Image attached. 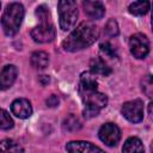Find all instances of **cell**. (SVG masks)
Wrapping results in <instances>:
<instances>
[{
	"instance_id": "obj_9",
	"label": "cell",
	"mask_w": 153,
	"mask_h": 153,
	"mask_svg": "<svg viewBox=\"0 0 153 153\" xmlns=\"http://www.w3.org/2000/svg\"><path fill=\"white\" fill-rule=\"evenodd\" d=\"M66 151L68 153H105L100 147L88 142V141H69L66 145Z\"/></svg>"
},
{
	"instance_id": "obj_10",
	"label": "cell",
	"mask_w": 153,
	"mask_h": 153,
	"mask_svg": "<svg viewBox=\"0 0 153 153\" xmlns=\"http://www.w3.org/2000/svg\"><path fill=\"white\" fill-rule=\"evenodd\" d=\"M12 114L18 118H29L32 115V106L31 103L25 98H17L11 104Z\"/></svg>"
},
{
	"instance_id": "obj_5",
	"label": "cell",
	"mask_w": 153,
	"mask_h": 153,
	"mask_svg": "<svg viewBox=\"0 0 153 153\" xmlns=\"http://www.w3.org/2000/svg\"><path fill=\"white\" fill-rule=\"evenodd\" d=\"M121 112L126 120L131 123H139L143 120V102L141 99H133L128 100L122 105Z\"/></svg>"
},
{
	"instance_id": "obj_23",
	"label": "cell",
	"mask_w": 153,
	"mask_h": 153,
	"mask_svg": "<svg viewBox=\"0 0 153 153\" xmlns=\"http://www.w3.org/2000/svg\"><path fill=\"white\" fill-rule=\"evenodd\" d=\"M153 82H152V76L151 75H147L143 78L142 80V91L147 94V97H152V90H153Z\"/></svg>"
},
{
	"instance_id": "obj_20",
	"label": "cell",
	"mask_w": 153,
	"mask_h": 153,
	"mask_svg": "<svg viewBox=\"0 0 153 153\" xmlns=\"http://www.w3.org/2000/svg\"><path fill=\"white\" fill-rule=\"evenodd\" d=\"M99 48H100V51H102L105 56H108V57H110V59H115V57H117L116 49L114 48V45H112L111 43H109V42H104V43H102V44L99 45Z\"/></svg>"
},
{
	"instance_id": "obj_14",
	"label": "cell",
	"mask_w": 153,
	"mask_h": 153,
	"mask_svg": "<svg viewBox=\"0 0 153 153\" xmlns=\"http://www.w3.org/2000/svg\"><path fill=\"white\" fill-rule=\"evenodd\" d=\"M122 153H145L141 140L136 136L128 137L122 147Z\"/></svg>"
},
{
	"instance_id": "obj_21",
	"label": "cell",
	"mask_w": 153,
	"mask_h": 153,
	"mask_svg": "<svg viewBox=\"0 0 153 153\" xmlns=\"http://www.w3.org/2000/svg\"><path fill=\"white\" fill-rule=\"evenodd\" d=\"M36 16H37V18L39 19V22H48V20H51L49 8H48L45 5H41V6H38V7L36 8Z\"/></svg>"
},
{
	"instance_id": "obj_8",
	"label": "cell",
	"mask_w": 153,
	"mask_h": 153,
	"mask_svg": "<svg viewBox=\"0 0 153 153\" xmlns=\"http://www.w3.org/2000/svg\"><path fill=\"white\" fill-rule=\"evenodd\" d=\"M98 136L102 142H104L109 147L116 146L121 140V130L115 123H105L99 128Z\"/></svg>"
},
{
	"instance_id": "obj_25",
	"label": "cell",
	"mask_w": 153,
	"mask_h": 153,
	"mask_svg": "<svg viewBox=\"0 0 153 153\" xmlns=\"http://www.w3.org/2000/svg\"><path fill=\"white\" fill-rule=\"evenodd\" d=\"M0 7H1V4H0Z\"/></svg>"
},
{
	"instance_id": "obj_24",
	"label": "cell",
	"mask_w": 153,
	"mask_h": 153,
	"mask_svg": "<svg viewBox=\"0 0 153 153\" xmlns=\"http://www.w3.org/2000/svg\"><path fill=\"white\" fill-rule=\"evenodd\" d=\"M57 104H59V98H57V96H55V94L50 96V97L47 99V105L50 106V108H54V106H56Z\"/></svg>"
},
{
	"instance_id": "obj_1",
	"label": "cell",
	"mask_w": 153,
	"mask_h": 153,
	"mask_svg": "<svg viewBox=\"0 0 153 153\" xmlns=\"http://www.w3.org/2000/svg\"><path fill=\"white\" fill-rule=\"evenodd\" d=\"M78 92L85 105L84 116L86 118L94 117L99 111L106 106L108 97L106 94L98 91V82L96 75L91 72H84L80 75Z\"/></svg>"
},
{
	"instance_id": "obj_18",
	"label": "cell",
	"mask_w": 153,
	"mask_h": 153,
	"mask_svg": "<svg viewBox=\"0 0 153 153\" xmlns=\"http://www.w3.org/2000/svg\"><path fill=\"white\" fill-rule=\"evenodd\" d=\"M62 127L67 131H75V130H79L81 128V122H80V120L75 115L71 114L68 117L65 118Z\"/></svg>"
},
{
	"instance_id": "obj_15",
	"label": "cell",
	"mask_w": 153,
	"mask_h": 153,
	"mask_svg": "<svg viewBox=\"0 0 153 153\" xmlns=\"http://www.w3.org/2000/svg\"><path fill=\"white\" fill-rule=\"evenodd\" d=\"M30 63L35 69H44L49 63V56L45 51H35L30 57Z\"/></svg>"
},
{
	"instance_id": "obj_6",
	"label": "cell",
	"mask_w": 153,
	"mask_h": 153,
	"mask_svg": "<svg viewBox=\"0 0 153 153\" xmlns=\"http://www.w3.org/2000/svg\"><path fill=\"white\" fill-rule=\"evenodd\" d=\"M30 35L36 43H49L54 41L56 36V31L51 20H48V22H39V24L31 30Z\"/></svg>"
},
{
	"instance_id": "obj_19",
	"label": "cell",
	"mask_w": 153,
	"mask_h": 153,
	"mask_svg": "<svg viewBox=\"0 0 153 153\" xmlns=\"http://www.w3.org/2000/svg\"><path fill=\"white\" fill-rule=\"evenodd\" d=\"M13 120L10 116V114L4 110L0 109V130H8L13 127Z\"/></svg>"
},
{
	"instance_id": "obj_13",
	"label": "cell",
	"mask_w": 153,
	"mask_h": 153,
	"mask_svg": "<svg viewBox=\"0 0 153 153\" xmlns=\"http://www.w3.org/2000/svg\"><path fill=\"white\" fill-rule=\"evenodd\" d=\"M90 68L91 73L94 75H102V76H108L111 74V67L108 66V63L102 59V57H93L90 61Z\"/></svg>"
},
{
	"instance_id": "obj_11",
	"label": "cell",
	"mask_w": 153,
	"mask_h": 153,
	"mask_svg": "<svg viewBox=\"0 0 153 153\" xmlns=\"http://www.w3.org/2000/svg\"><path fill=\"white\" fill-rule=\"evenodd\" d=\"M18 75V69L14 65L5 66L0 72V91L8 90L16 81Z\"/></svg>"
},
{
	"instance_id": "obj_22",
	"label": "cell",
	"mask_w": 153,
	"mask_h": 153,
	"mask_svg": "<svg viewBox=\"0 0 153 153\" xmlns=\"http://www.w3.org/2000/svg\"><path fill=\"white\" fill-rule=\"evenodd\" d=\"M105 32L111 37L118 35V25H117V22L115 19L108 20V23L105 24Z\"/></svg>"
},
{
	"instance_id": "obj_7",
	"label": "cell",
	"mask_w": 153,
	"mask_h": 153,
	"mask_svg": "<svg viewBox=\"0 0 153 153\" xmlns=\"http://www.w3.org/2000/svg\"><path fill=\"white\" fill-rule=\"evenodd\" d=\"M129 49L134 57L145 59L149 53V41L146 35L137 32L129 38Z\"/></svg>"
},
{
	"instance_id": "obj_4",
	"label": "cell",
	"mask_w": 153,
	"mask_h": 153,
	"mask_svg": "<svg viewBox=\"0 0 153 153\" xmlns=\"http://www.w3.org/2000/svg\"><path fill=\"white\" fill-rule=\"evenodd\" d=\"M59 24L61 30L68 31L74 27L78 19V6L73 0H61L57 2Z\"/></svg>"
},
{
	"instance_id": "obj_16",
	"label": "cell",
	"mask_w": 153,
	"mask_h": 153,
	"mask_svg": "<svg viewBox=\"0 0 153 153\" xmlns=\"http://www.w3.org/2000/svg\"><path fill=\"white\" fill-rule=\"evenodd\" d=\"M0 153H23V147L12 139L0 141Z\"/></svg>"
},
{
	"instance_id": "obj_12",
	"label": "cell",
	"mask_w": 153,
	"mask_h": 153,
	"mask_svg": "<svg viewBox=\"0 0 153 153\" xmlns=\"http://www.w3.org/2000/svg\"><path fill=\"white\" fill-rule=\"evenodd\" d=\"M82 7H84V12L86 13V16L91 19H99L105 13V7L103 2L100 1L86 0L82 2Z\"/></svg>"
},
{
	"instance_id": "obj_3",
	"label": "cell",
	"mask_w": 153,
	"mask_h": 153,
	"mask_svg": "<svg viewBox=\"0 0 153 153\" xmlns=\"http://www.w3.org/2000/svg\"><path fill=\"white\" fill-rule=\"evenodd\" d=\"M24 6L19 2H11L7 5L6 10L4 11V14L1 17V26L7 36H14L22 25V22L24 19Z\"/></svg>"
},
{
	"instance_id": "obj_17",
	"label": "cell",
	"mask_w": 153,
	"mask_h": 153,
	"mask_svg": "<svg viewBox=\"0 0 153 153\" xmlns=\"http://www.w3.org/2000/svg\"><path fill=\"white\" fill-rule=\"evenodd\" d=\"M149 1H134L128 6V11L133 16H143L149 11Z\"/></svg>"
},
{
	"instance_id": "obj_2",
	"label": "cell",
	"mask_w": 153,
	"mask_h": 153,
	"mask_svg": "<svg viewBox=\"0 0 153 153\" xmlns=\"http://www.w3.org/2000/svg\"><path fill=\"white\" fill-rule=\"evenodd\" d=\"M99 36L98 27L91 22L80 23L62 42V47L66 51H79L91 44H93Z\"/></svg>"
}]
</instances>
